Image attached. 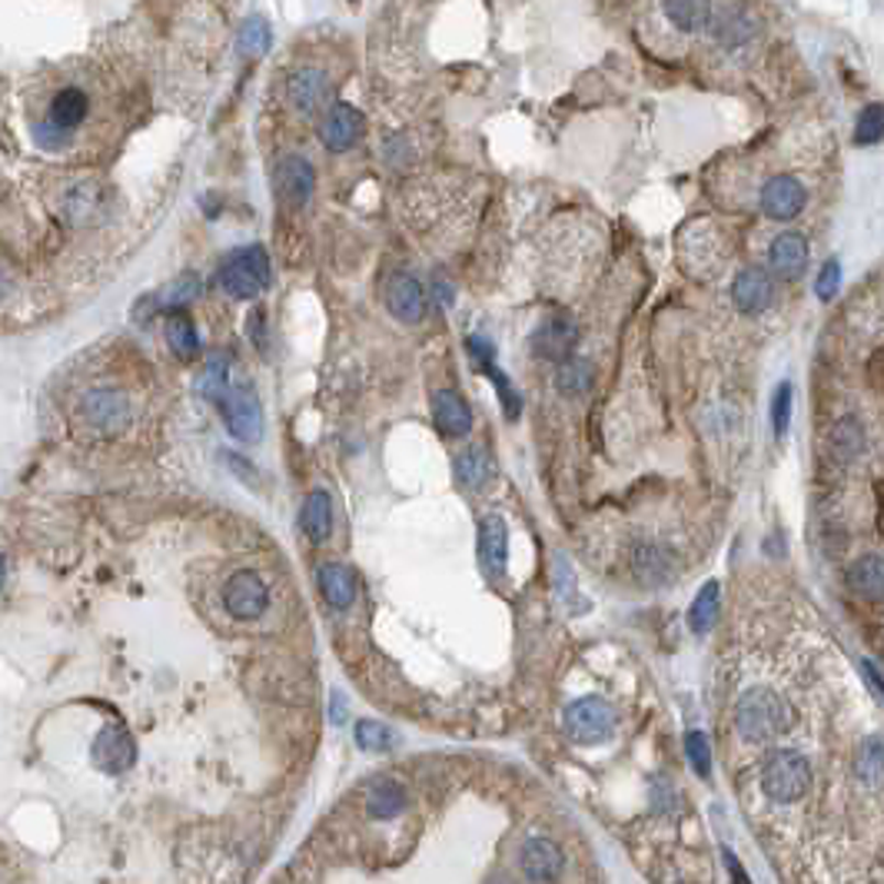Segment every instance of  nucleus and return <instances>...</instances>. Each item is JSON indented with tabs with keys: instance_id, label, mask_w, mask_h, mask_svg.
Masks as SVG:
<instances>
[{
	"instance_id": "f257e3e1",
	"label": "nucleus",
	"mask_w": 884,
	"mask_h": 884,
	"mask_svg": "<svg viewBox=\"0 0 884 884\" xmlns=\"http://www.w3.org/2000/svg\"><path fill=\"white\" fill-rule=\"evenodd\" d=\"M792 722L788 701L772 688H749L735 705V729L749 745H768L775 742Z\"/></svg>"
},
{
	"instance_id": "f03ea898",
	"label": "nucleus",
	"mask_w": 884,
	"mask_h": 884,
	"mask_svg": "<svg viewBox=\"0 0 884 884\" xmlns=\"http://www.w3.org/2000/svg\"><path fill=\"white\" fill-rule=\"evenodd\" d=\"M815 772L811 762L795 752V749H778L768 755L765 768H762V792L768 801L775 805H795L811 792Z\"/></svg>"
},
{
	"instance_id": "7ed1b4c3",
	"label": "nucleus",
	"mask_w": 884,
	"mask_h": 884,
	"mask_svg": "<svg viewBox=\"0 0 884 884\" xmlns=\"http://www.w3.org/2000/svg\"><path fill=\"white\" fill-rule=\"evenodd\" d=\"M217 283L233 299H253L270 283V253L260 243H250L237 253H230L217 273Z\"/></svg>"
},
{
	"instance_id": "20e7f679",
	"label": "nucleus",
	"mask_w": 884,
	"mask_h": 884,
	"mask_svg": "<svg viewBox=\"0 0 884 884\" xmlns=\"http://www.w3.org/2000/svg\"><path fill=\"white\" fill-rule=\"evenodd\" d=\"M566 732L576 745H602L615 732V709L599 695H586L566 709Z\"/></svg>"
},
{
	"instance_id": "39448f33",
	"label": "nucleus",
	"mask_w": 884,
	"mask_h": 884,
	"mask_svg": "<svg viewBox=\"0 0 884 884\" xmlns=\"http://www.w3.org/2000/svg\"><path fill=\"white\" fill-rule=\"evenodd\" d=\"M223 605L233 619H260L270 605V589L263 582V576H257L253 569H240L223 582Z\"/></svg>"
},
{
	"instance_id": "423d86ee",
	"label": "nucleus",
	"mask_w": 884,
	"mask_h": 884,
	"mask_svg": "<svg viewBox=\"0 0 884 884\" xmlns=\"http://www.w3.org/2000/svg\"><path fill=\"white\" fill-rule=\"evenodd\" d=\"M220 413L227 419V429L240 439V443H257L263 436V406L257 400V393L250 386L243 390H230L220 403Z\"/></svg>"
},
{
	"instance_id": "0eeeda50",
	"label": "nucleus",
	"mask_w": 884,
	"mask_h": 884,
	"mask_svg": "<svg viewBox=\"0 0 884 884\" xmlns=\"http://www.w3.org/2000/svg\"><path fill=\"white\" fill-rule=\"evenodd\" d=\"M80 416H84V423L90 429L110 436V433H120L130 423L133 410H130L127 396L117 393V390H90L80 400Z\"/></svg>"
},
{
	"instance_id": "6e6552de",
	"label": "nucleus",
	"mask_w": 884,
	"mask_h": 884,
	"mask_svg": "<svg viewBox=\"0 0 884 884\" xmlns=\"http://www.w3.org/2000/svg\"><path fill=\"white\" fill-rule=\"evenodd\" d=\"M363 127H367V120H363V113L357 107H352V103H332L326 110L323 123H319V140H323L326 150L346 153V150H352L363 140Z\"/></svg>"
},
{
	"instance_id": "1a4fd4ad",
	"label": "nucleus",
	"mask_w": 884,
	"mask_h": 884,
	"mask_svg": "<svg viewBox=\"0 0 884 884\" xmlns=\"http://www.w3.org/2000/svg\"><path fill=\"white\" fill-rule=\"evenodd\" d=\"M519 867L528 881L536 884H549L563 874L566 867V854L553 838H528L519 851Z\"/></svg>"
},
{
	"instance_id": "9d476101",
	"label": "nucleus",
	"mask_w": 884,
	"mask_h": 884,
	"mask_svg": "<svg viewBox=\"0 0 884 884\" xmlns=\"http://www.w3.org/2000/svg\"><path fill=\"white\" fill-rule=\"evenodd\" d=\"M94 765L107 775H123L137 762V742L123 725H107L94 742Z\"/></svg>"
},
{
	"instance_id": "9b49d317",
	"label": "nucleus",
	"mask_w": 884,
	"mask_h": 884,
	"mask_svg": "<svg viewBox=\"0 0 884 884\" xmlns=\"http://www.w3.org/2000/svg\"><path fill=\"white\" fill-rule=\"evenodd\" d=\"M576 342H579V326L569 316H553L533 332L536 357H543L549 363H569Z\"/></svg>"
},
{
	"instance_id": "f8f14e48",
	"label": "nucleus",
	"mask_w": 884,
	"mask_h": 884,
	"mask_svg": "<svg viewBox=\"0 0 884 884\" xmlns=\"http://www.w3.org/2000/svg\"><path fill=\"white\" fill-rule=\"evenodd\" d=\"M479 563L482 572L489 579H502L505 576V563H509V525L502 515H485L479 522Z\"/></svg>"
},
{
	"instance_id": "ddd939ff",
	"label": "nucleus",
	"mask_w": 884,
	"mask_h": 884,
	"mask_svg": "<svg viewBox=\"0 0 884 884\" xmlns=\"http://www.w3.org/2000/svg\"><path fill=\"white\" fill-rule=\"evenodd\" d=\"M286 97H290V103H293L299 113H316V110H323V107L329 103V97H332V84H329V77H326L323 70H316V67H303V70H296V74L290 77V84H286Z\"/></svg>"
},
{
	"instance_id": "4468645a",
	"label": "nucleus",
	"mask_w": 884,
	"mask_h": 884,
	"mask_svg": "<svg viewBox=\"0 0 884 884\" xmlns=\"http://www.w3.org/2000/svg\"><path fill=\"white\" fill-rule=\"evenodd\" d=\"M386 306L403 323H419L426 316V309H429L423 283L416 276H410V273H396L390 280V286H386Z\"/></svg>"
},
{
	"instance_id": "2eb2a0df",
	"label": "nucleus",
	"mask_w": 884,
	"mask_h": 884,
	"mask_svg": "<svg viewBox=\"0 0 884 884\" xmlns=\"http://www.w3.org/2000/svg\"><path fill=\"white\" fill-rule=\"evenodd\" d=\"M805 207V187L795 176H772L762 187V210L772 220H795Z\"/></svg>"
},
{
	"instance_id": "dca6fc26",
	"label": "nucleus",
	"mask_w": 884,
	"mask_h": 884,
	"mask_svg": "<svg viewBox=\"0 0 884 884\" xmlns=\"http://www.w3.org/2000/svg\"><path fill=\"white\" fill-rule=\"evenodd\" d=\"M276 187H280V194H283L286 204L303 207L309 200L313 187H316V170H313V163L303 160V156H283L280 166H276Z\"/></svg>"
},
{
	"instance_id": "f3484780",
	"label": "nucleus",
	"mask_w": 884,
	"mask_h": 884,
	"mask_svg": "<svg viewBox=\"0 0 884 884\" xmlns=\"http://www.w3.org/2000/svg\"><path fill=\"white\" fill-rule=\"evenodd\" d=\"M768 266L778 280H798L808 270V240L801 233H782L768 247Z\"/></svg>"
},
{
	"instance_id": "a211bd4d",
	"label": "nucleus",
	"mask_w": 884,
	"mask_h": 884,
	"mask_svg": "<svg viewBox=\"0 0 884 884\" xmlns=\"http://www.w3.org/2000/svg\"><path fill=\"white\" fill-rule=\"evenodd\" d=\"M406 805H410V792H406L403 782H396L390 775H380V778L370 782V788H367V815L373 821H390V818L403 815Z\"/></svg>"
},
{
	"instance_id": "6ab92c4d",
	"label": "nucleus",
	"mask_w": 884,
	"mask_h": 884,
	"mask_svg": "<svg viewBox=\"0 0 884 884\" xmlns=\"http://www.w3.org/2000/svg\"><path fill=\"white\" fill-rule=\"evenodd\" d=\"M433 419H436L439 433L449 439H459L472 429V410L466 406V400L456 390H439L433 396Z\"/></svg>"
},
{
	"instance_id": "aec40b11",
	"label": "nucleus",
	"mask_w": 884,
	"mask_h": 884,
	"mask_svg": "<svg viewBox=\"0 0 884 884\" xmlns=\"http://www.w3.org/2000/svg\"><path fill=\"white\" fill-rule=\"evenodd\" d=\"M712 34H716V41L722 44V47H742V44H749L752 41V34H755V21L749 18V11L745 8H739V4H725V8H716L712 11Z\"/></svg>"
},
{
	"instance_id": "412c9836",
	"label": "nucleus",
	"mask_w": 884,
	"mask_h": 884,
	"mask_svg": "<svg viewBox=\"0 0 884 884\" xmlns=\"http://www.w3.org/2000/svg\"><path fill=\"white\" fill-rule=\"evenodd\" d=\"M732 299H735V306L745 316H755V313L768 309V303H772V280H768V273L765 270H755V266L752 270H742L735 276Z\"/></svg>"
},
{
	"instance_id": "4be33fe9",
	"label": "nucleus",
	"mask_w": 884,
	"mask_h": 884,
	"mask_svg": "<svg viewBox=\"0 0 884 884\" xmlns=\"http://www.w3.org/2000/svg\"><path fill=\"white\" fill-rule=\"evenodd\" d=\"M456 479L469 492H482L495 479V462L485 446H466L456 456Z\"/></svg>"
},
{
	"instance_id": "5701e85b",
	"label": "nucleus",
	"mask_w": 884,
	"mask_h": 884,
	"mask_svg": "<svg viewBox=\"0 0 884 884\" xmlns=\"http://www.w3.org/2000/svg\"><path fill=\"white\" fill-rule=\"evenodd\" d=\"M103 210H107V200H103V190L97 184H80L74 187L67 197H64V217L77 227H94L103 220Z\"/></svg>"
},
{
	"instance_id": "b1692460",
	"label": "nucleus",
	"mask_w": 884,
	"mask_h": 884,
	"mask_svg": "<svg viewBox=\"0 0 884 884\" xmlns=\"http://www.w3.org/2000/svg\"><path fill=\"white\" fill-rule=\"evenodd\" d=\"M319 592L332 609L342 612L357 602V576H352V569L342 563H326L319 569Z\"/></svg>"
},
{
	"instance_id": "393cba45",
	"label": "nucleus",
	"mask_w": 884,
	"mask_h": 884,
	"mask_svg": "<svg viewBox=\"0 0 884 884\" xmlns=\"http://www.w3.org/2000/svg\"><path fill=\"white\" fill-rule=\"evenodd\" d=\"M632 569L645 586H665L675 576V556L655 543H645L632 556Z\"/></svg>"
},
{
	"instance_id": "a878e982",
	"label": "nucleus",
	"mask_w": 884,
	"mask_h": 884,
	"mask_svg": "<svg viewBox=\"0 0 884 884\" xmlns=\"http://www.w3.org/2000/svg\"><path fill=\"white\" fill-rule=\"evenodd\" d=\"M299 525H303V533L309 543H326L329 533H332V499L329 492L316 489L309 492V499L303 502V512H299Z\"/></svg>"
},
{
	"instance_id": "bb28decb",
	"label": "nucleus",
	"mask_w": 884,
	"mask_h": 884,
	"mask_svg": "<svg viewBox=\"0 0 884 884\" xmlns=\"http://www.w3.org/2000/svg\"><path fill=\"white\" fill-rule=\"evenodd\" d=\"M163 336H166V346H170V352L176 360L190 363V360L200 357V332H197V323L187 313H170Z\"/></svg>"
},
{
	"instance_id": "cd10ccee",
	"label": "nucleus",
	"mask_w": 884,
	"mask_h": 884,
	"mask_svg": "<svg viewBox=\"0 0 884 884\" xmlns=\"http://www.w3.org/2000/svg\"><path fill=\"white\" fill-rule=\"evenodd\" d=\"M828 446H831V456L838 462H854L864 456L867 449V436H864V426L854 419V416H844L831 426L828 433Z\"/></svg>"
},
{
	"instance_id": "c85d7f7f",
	"label": "nucleus",
	"mask_w": 884,
	"mask_h": 884,
	"mask_svg": "<svg viewBox=\"0 0 884 884\" xmlns=\"http://www.w3.org/2000/svg\"><path fill=\"white\" fill-rule=\"evenodd\" d=\"M848 586L861 596V599H884V556H861L851 569H848Z\"/></svg>"
},
{
	"instance_id": "c756f323",
	"label": "nucleus",
	"mask_w": 884,
	"mask_h": 884,
	"mask_svg": "<svg viewBox=\"0 0 884 884\" xmlns=\"http://www.w3.org/2000/svg\"><path fill=\"white\" fill-rule=\"evenodd\" d=\"M87 113H90V100H87V94L84 90H77V87H64L54 100H51V123L54 127H61V130H74V127H80L84 120H87Z\"/></svg>"
},
{
	"instance_id": "7c9ffc66",
	"label": "nucleus",
	"mask_w": 884,
	"mask_h": 884,
	"mask_svg": "<svg viewBox=\"0 0 884 884\" xmlns=\"http://www.w3.org/2000/svg\"><path fill=\"white\" fill-rule=\"evenodd\" d=\"M854 778L867 788L884 782V735H867L854 752Z\"/></svg>"
},
{
	"instance_id": "2f4dec72",
	"label": "nucleus",
	"mask_w": 884,
	"mask_h": 884,
	"mask_svg": "<svg viewBox=\"0 0 884 884\" xmlns=\"http://www.w3.org/2000/svg\"><path fill=\"white\" fill-rule=\"evenodd\" d=\"M719 605H722V586L719 582H705L701 592L695 596L691 609H688V625L695 635L712 632L716 619H719Z\"/></svg>"
},
{
	"instance_id": "473e14b6",
	"label": "nucleus",
	"mask_w": 884,
	"mask_h": 884,
	"mask_svg": "<svg viewBox=\"0 0 884 884\" xmlns=\"http://www.w3.org/2000/svg\"><path fill=\"white\" fill-rule=\"evenodd\" d=\"M230 370H233V360H230V352H214L204 376L197 380V390L204 400H214L220 403L233 386H230Z\"/></svg>"
},
{
	"instance_id": "72a5a7b5",
	"label": "nucleus",
	"mask_w": 884,
	"mask_h": 884,
	"mask_svg": "<svg viewBox=\"0 0 884 884\" xmlns=\"http://www.w3.org/2000/svg\"><path fill=\"white\" fill-rule=\"evenodd\" d=\"M200 296V276L197 273H184L181 280H173L170 286L160 290V296H153L150 303L156 309H170V313H184L187 303H194Z\"/></svg>"
},
{
	"instance_id": "f704fd0d",
	"label": "nucleus",
	"mask_w": 884,
	"mask_h": 884,
	"mask_svg": "<svg viewBox=\"0 0 884 884\" xmlns=\"http://www.w3.org/2000/svg\"><path fill=\"white\" fill-rule=\"evenodd\" d=\"M712 4H695V0H672L665 4V18L678 28V31H701L712 24Z\"/></svg>"
},
{
	"instance_id": "c9c22d12",
	"label": "nucleus",
	"mask_w": 884,
	"mask_h": 884,
	"mask_svg": "<svg viewBox=\"0 0 884 884\" xmlns=\"http://www.w3.org/2000/svg\"><path fill=\"white\" fill-rule=\"evenodd\" d=\"M556 386H559V393H566V396H582V393L592 386V367H589L586 360H569V363H563L559 373H556Z\"/></svg>"
},
{
	"instance_id": "e433bc0d",
	"label": "nucleus",
	"mask_w": 884,
	"mask_h": 884,
	"mask_svg": "<svg viewBox=\"0 0 884 884\" xmlns=\"http://www.w3.org/2000/svg\"><path fill=\"white\" fill-rule=\"evenodd\" d=\"M357 745L363 752H393L396 749V732L390 725H383V722L367 719V722L357 725Z\"/></svg>"
},
{
	"instance_id": "4c0bfd02",
	"label": "nucleus",
	"mask_w": 884,
	"mask_h": 884,
	"mask_svg": "<svg viewBox=\"0 0 884 884\" xmlns=\"http://www.w3.org/2000/svg\"><path fill=\"white\" fill-rule=\"evenodd\" d=\"M270 41H273V34H270V24H266L263 18H250V21L240 28V34H237V44H240V51H243V54H250V57H257V54H266Z\"/></svg>"
},
{
	"instance_id": "58836bf2",
	"label": "nucleus",
	"mask_w": 884,
	"mask_h": 884,
	"mask_svg": "<svg viewBox=\"0 0 884 884\" xmlns=\"http://www.w3.org/2000/svg\"><path fill=\"white\" fill-rule=\"evenodd\" d=\"M884 137V107L881 103H867L858 113V127H854V143L871 146Z\"/></svg>"
},
{
	"instance_id": "ea45409f",
	"label": "nucleus",
	"mask_w": 884,
	"mask_h": 884,
	"mask_svg": "<svg viewBox=\"0 0 884 884\" xmlns=\"http://www.w3.org/2000/svg\"><path fill=\"white\" fill-rule=\"evenodd\" d=\"M685 755H688L691 768L701 778L712 775V745H709V739H705V732H688L685 735Z\"/></svg>"
},
{
	"instance_id": "a19ab883",
	"label": "nucleus",
	"mask_w": 884,
	"mask_h": 884,
	"mask_svg": "<svg viewBox=\"0 0 884 884\" xmlns=\"http://www.w3.org/2000/svg\"><path fill=\"white\" fill-rule=\"evenodd\" d=\"M492 383H495V390H499V403H502V410H505V416L509 419H519V413H522V400H519V393L512 390V383H509V376L492 363L489 370H482Z\"/></svg>"
},
{
	"instance_id": "79ce46f5",
	"label": "nucleus",
	"mask_w": 884,
	"mask_h": 884,
	"mask_svg": "<svg viewBox=\"0 0 884 884\" xmlns=\"http://www.w3.org/2000/svg\"><path fill=\"white\" fill-rule=\"evenodd\" d=\"M788 419H792V383H782L775 390V400H772V429H775V436H785Z\"/></svg>"
},
{
	"instance_id": "37998d69",
	"label": "nucleus",
	"mask_w": 884,
	"mask_h": 884,
	"mask_svg": "<svg viewBox=\"0 0 884 884\" xmlns=\"http://www.w3.org/2000/svg\"><path fill=\"white\" fill-rule=\"evenodd\" d=\"M34 140H37L44 150H64V146L70 143V133L61 130V127H54V123L47 120V123H37V127H34Z\"/></svg>"
},
{
	"instance_id": "c03bdc74",
	"label": "nucleus",
	"mask_w": 884,
	"mask_h": 884,
	"mask_svg": "<svg viewBox=\"0 0 884 884\" xmlns=\"http://www.w3.org/2000/svg\"><path fill=\"white\" fill-rule=\"evenodd\" d=\"M838 286H841V263H838V260H828V263L821 266V273H818L815 290H818L821 299H831V296L838 293Z\"/></svg>"
},
{
	"instance_id": "a18cd8bd",
	"label": "nucleus",
	"mask_w": 884,
	"mask_h": 884,
	"mask_svg": "<svg viewBox=\"0 0 884 884\" xmlns=\"http://www.w3.org/2000/svg\"><path fill=\"white\" fill-rule=\"evenodd\" d=\"M556 572H559V579H556V582H559V596H563V599H572L576 576H572V569H569V563H566L563 556L556 559Z\"/></svg>"
},
{
	"instance_id": "49530a36",
	"label": "nucleus",
	"mask_w": 884,
	"mask_h": 884,
	"mask_svg": "<svg viewBox=\"0 0 884 884\" xmlns=\"http://www.w3.org/2000/svg\"><path fill=\"white\" fill-rule=\"evenodd\" d=\"M329 722H332V725H342V722H346V701H342L339 691L329 695Z\"/></svg>"
},
{
	"instance_id": "de8ad7c7",
	"label": "nucleus",
	"mask_w": 884,
	"mask_h": 884,
	"mask_svg": "<svg viewBox=\"0 0 884 884\" xmlns=\"http://www.w3.org/2000/svg\"><path fill=\"white\" fill-rule=\"evenodd\" d=\"M861 672H864V678L871 681V688H874V695H877V698L884 701V678H881V675L874 672V665H871V662H861Z\"/></svg>"
},
{
	"instance_id": "09e8293b",
	"label": "nucleus",
	"mask_w": 884,
	"mask_h": 884,
	"mask_svg": "<svg viewBox=\"0 0 884 884\" xmlns=\"http://www.w3.org/2000/svg\"><path fill=\"white\" fill-rule=\"evenodd\" d=\"M436 293H439V303H443V306H446V303H452V290H449V286H443V283H439V290H436Z\"/></svg>"
}]
</instances>
